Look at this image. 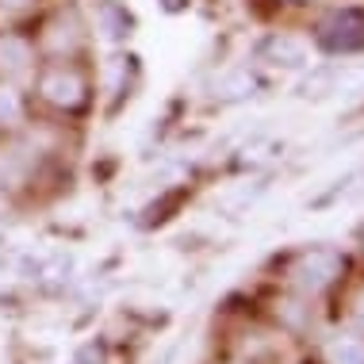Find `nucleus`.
Listing matches in <instances>:
<instances>
[{
  "label": "nucleus",
  "mask_w": 364,
  "mask_h": 364,
  "mask_svg": "<svg viewBox=\"0 0 364 364\" xmlns=\"http://www.w3.org/2000/svg\"><path fill=\"white\" fill-rule=\"evenodd\" d=\"M341 269H346V261L333 250H311L291 264V284L303 295H318L322 288H330V284L341 277Z\"/></svg>",
  "instance_id": "3"
},
{
  "label": "nucleus",
  "mask_w": 364,
  "mask_h": 364,
  "mask_svg": "<svg viewBox=\"0 0 364 364\" xmlns=\"http://www.w3.org/2000/svg\"><path fill=\"white\" fill-rule=\"evenodd\" d=\"M35 65V43L16 31L0 35V77H19Z\"/></svg>",
  "instance_id": "6"
},
{
  "label": "nucleus",
  "mask_w": 364,
  "mask_h": 364,
  "mask_svg": "<svg viewBox=\"0 0 364 364\" xmlns=\"http://www.w3.org/2000/svg\"><path fill=\"white\" fill-rule=\"evenodd\" d=\"M35 92L43 104H50L54 112H81L88 104V77L77 70L70 58H54L46 62L35 77Z\"/></svg>",
  "instance_id": "1"
},
{
  "label": "nucleus",
  "mask_w": 364,
  "mask_h": 364,
  "mask_svg": "<svg viewBox=\"0 0 364 364\" xmlns=\"http://www.w3.org/2000/svg\"><path fill=\"white\" fill-rule=\"evenodd\" d=\"M38 43H43V50L46 54H54V58H70L77 46L85 43V31H81V19H77L73 12H58L46 19V27H43V35H38Z\"/></svg>",
  "instance_id": "5"
},
{
  "label": "nucleus",
  "mask_w": 364,
  "mask_h": 364,
  "mask_svg": "<svg viewBox=\"0 0 364 364\" xmlns=\"http://www.w3.org/2000/svg\"><path fill=\"white\" fill-rule=\"evenodd\" d=\"M349 322L364 333V288L353 291V299H349Z\"/></svg>",
  "instance_id": "9"
},
{
  "label": "nucleus",
  "mask_w": 364,
  "mask_h": 364,
  "mask_svg": "<svg viewBox=\"0 0 364 364\" xmlns=\"http://www.w3.org/2000/svg\"><path fill=\"white\" fill-rule=\"evenodd\" d=\"M35 0H0V8H4V12H23V8H31Z\"/></svg>",
  "instance_id": "10"
},
{
  "label": "nucleus",
  "mask_w": 364,
  "mask_h": 364,
  "mask_svg": "<svg viewBox=\"0 0 364 364\" xmlns=\"http://www.w3.org/2000/svg\"><path fill=\"white\" fill-rule=\"evenodd\" d=\"M16 115H19V96H16V88H12V85H0V127L12 123Z\"/></svg>",
  "instance_id": "8"
},
{
  "label": "nucleus",
  "mask_w": 364,
  "mask_h": 364,
  "mask_svg": "<svg viewBox=\"0 0 364 364\" xmlns=\"http://www.w3.org/2000/svg\"><path fill=\"white\" fill-rule=\"evenodd\" d=\"M46 157V146L35 134H16V139L0 142V188H19L38 173Z\"/></svg>",
  "instance_id": "2"
},
{
  "label": "nucleus",
  "mask_w": 364,
  "mask_h": 364,
  "mask_svg": "<svg viewBox=\"0 0 364 364\" xmlns=\"http://www.w3.org/2000/svg\"><path fill=\"white\" fill-rule=\"evenodd\" d=\"M326 360L330 364H364V338H353V333L333 338L326 349Z\"/></svg>",
  "instance_id": "7"
},
{
  "label": "nucleus",
  "mask_w": 364,
  "mask_h": 364,
  "mask_svg": "<svg viewBox=\"0 0 364 364\" xmlns=\"http://www.w3.org/2000/svg\"><path fill=\"white\" fill-rule=\"evenodd\" d=\"M318 43L333 54H349V50H360L364 46V12H333L326 23L318 27Z\"/></svg>",
  "instance_id": "4"
}]
</instances>
